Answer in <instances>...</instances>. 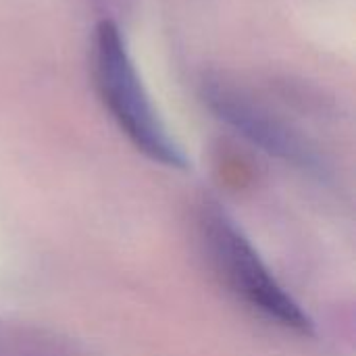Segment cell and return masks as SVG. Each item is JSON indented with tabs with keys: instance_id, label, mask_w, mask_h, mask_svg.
<instances>
[{
	"instance_id": "obj_1",
	"label": "cell",
	"mask_w": 356,
	"mask_h": 356,
	"mask_svg": "<svg viewBox=\"0 0 356 356\" xmlns=\"http://www.w3.org/2000/svg\"><path fill=\"white\" fill-rule=\"evenodd\" d=\"M92 63L98 94L127 140L150 161L186 169L188 159L154 111L125 38L113 21H102L96 27Z\"/></svg>"
},
{
	"instance_id": "obj_2",
	"label": "cell",
	"mask_w": 356,
	"mask_h": 356,
	"mask_svg": "<svg viewBox=\"0 0 356 356\" xmlns=\"http://www.w3.org/2000/svg\"><path fill=\"white\" fill-rule=\"evenodd\" d=\"M211 242L227 280L263 315L296 334H313V323L300 305L280 286L246 236L225 217L211 221Z\"/></svg>"
},
{
	"instance_id": "obj_3",
	"label": "cell",
	"mask_w": 356,
	"mask_h": 356,
	"mask_svg": "<svg viewBox=\"0 0 356 356\" xmlns=\"http://www.w3.org/2000/svg\"><path fill=\"white\" fill-rule=\"evenodd\" d=\"M207 100L223 121H227L232 127H236L242 136L259 144L269 154H275L305 169L319 167L313 150L296 134H292L284 123L273 119V115L263 111L257 102H252L236 88L227 83H209Z\"/></svg>"
}]
</instances>
